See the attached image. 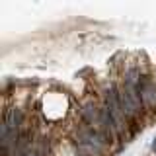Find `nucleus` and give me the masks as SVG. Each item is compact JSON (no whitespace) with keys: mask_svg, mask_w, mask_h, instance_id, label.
<instances>
[{"mask_svg":"<svg viewBox=\"0 0 156 156\" xmlns=\"http://www.w3.org/2000/svg\"><path fill=\"white\" fill-rule=\"evenodd\" d=\"M136 94L140 96L144 115H156V82L150 74L140 72L136 80Z\"/></svg>","mask_w":156,"mask_h":156,"instance_id":"nucleus-1","label":"nucleus"},{"mask_svg":"<svg viewBox=\"0 0 156 156\" xmlns=\"http://www.w3.org/2000/svg\"><path fill=\"white\" fill-rule=\"evenodd\" d=\"M2 123H6L10 129L14 131H22L26 129V115H23V111L20 109V107H6V109L2 111Z\"/></svg>","mask_w":156,"mask_h":156,"instance_id":"nucleus-2","label":"nucleus"}]
</instances>
